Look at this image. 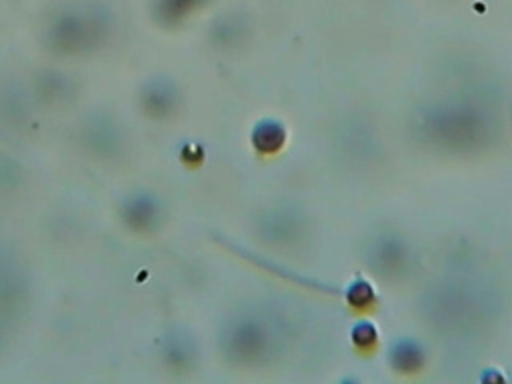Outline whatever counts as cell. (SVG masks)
<instances>
[{"instance_id":"1","label":"cell","mask_w":512,"mask_h":384,"mask_svg":"<svg viewBox=\"0 0 512 384\" xmlns=\"http://www.w3.org/2000/svg\"><path fill=\"white\" fill-rule=\"evenodd\" d=\"M282 142H284V134H282V126L278 122L266 120L254 132V144L260 150H266V152L276 150L282 146Z\"/></svg>"},{"instance_id":"2","label":"cell","mask_w":512,"mask_h":384,"mask_svg":"<svg viewBox=\"0 0 512 384\" xmlns=\"http://www.w3.org/2000/svg\"><path fill=\"white\" fill-rule=\"evenodd\" d=\"M392 360L400 370H412L422 362V352L414 342L402 340L392 350Z\"/></svg>"},{"instance_id":"3","label":"cell","mask_w":512,"mask_h":384,"mask_svg":"<svg viewBox=\"0 0 512 384\" xmlns=\"http://www.w3.org/2000/svg\"><path fill=\"white\" fill-rule=\"evenodd\" d=\"M352 338H354L356 342H360V346H364V344H372V342L376 340V330H374V326H372V324L362 322V324H358V326L354 328Z\"/></svg>"}]
</instances>
